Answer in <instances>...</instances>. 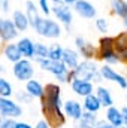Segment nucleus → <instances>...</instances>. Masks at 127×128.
I'll list each match as a JSON object with an SVG mask.
<instances>
[{"label":"nucleus","mask_w":127,"mask_h":128,"mask_svg":"<svg viewBox=\"0 0 127 128\" xmlns=\"http://www.w3.org/2000/svg\"><path fill=\"white\" fill-rule=\"evenodd\" d=\"M63 100H61V86L58 82H49L45 85V94L40 98V109L42 113L46 115L52 110L63 109Z\"/></svg>","instance_id":"1"},{"label":"nucleus","mask_w":127,"mask_h":128,"mask_svg":"<svg viewBox=\"0 0 127 128\" xmlns=\"http://www.w3.org/2000/svg\"><path fill=\"white\" fill-rule=\"evenodd\" d=\"M34 61L39 64V67L43 72L51 73L60 85L61 84H69V72L70 70L66 67V64L63 61H55V60H51V58H34Z\"/></svg>","instance_id":"2"},{"label":"nucleus","mask_w":127,"mask_h":128,"mask_svg":"<svg viewBox=\"0 0 127 128\" xmlns=\"http://www.w3.org/2000/svg\"><path fill=\"white\" fill-rule=\"evenodd\" d=\"M33 30L37 33L39 36L45 37V39H58L63 33V28L60 26L58 21L51 20V18H39V21L36 22V26L33 27Z\"/></svg>","instance_id":"3"},{"label":"nucleus","mask_w":127,"mask_h":128,"mask_svg":"<svg viewBox=\"0 0 127 128\" xmlns=\"http://www.w3.org/2000/svg\"><path fill=\"white\" fill-rule=\"evenodd\" d=\"M12 74L18 82H27L34 76V66L30 58H21L20 61L14 63L12 66Z\"/></svg>","instance_id":"4"},{"label":"nucleus","mask_w":127,"mask_h":128,"mask_svg":"<svg viewBox=\"0 0 127 128\" xmlns=\"http://www.w3.org/2000/svg\"><path fill=\"white\" fill-rule=\"evenodd\" d=\"M23 115H24V110L17 100H14L12 97H0V116L18 119Z\"/></svg>","instance_id":"5"},{"label":"nucleus","mask_w":127,"mask_h":128,"mask_svg":"<svg viewBox=\"0 0 127 128\" xmlns=\"http://www.w3.org/2000/svg\"><path fill=\"white\" fill-rule=\"evenodd\" d=\"M99 70H100V67L97 66V63H96L94 60H82L81 63L72 70V73H73V78L91 80L93 76Z\"/></svg>","instance_id":"6"},{"label":"nucleus","mask_w":127,"mask_h":128,"mask_svg":"<svg viewBox=\"0 0 127 128\" xmlns=\"http://www.w3.org/2000/svg\"><path fill=\"white\" fill-rule=\"evenodd\" d=\"M52 15L55 16V20H57L60 24H63L64 27L67 28V32H69V28H70V26H72V22H73V12H72V8H70L69 4H66V3L54 4V6H52Z\"/></svg>","instance_id":"7"},{"label":"nucleus","mask_w":127,"mask_h":128,"mask_svg":"<svg viewBox=\"0 0 127 128\" xmlns=\"http://www.w3.org/2000/svg\"><path fill=\"white\" fill-rule=\"evenodd\" d=\"M75 46H76V51L79 52V55L84 60H94L99 55V48L94 46L91 42H87L81 36L75 37Z\"/></svg>","instance_id":"8"},{"label":"nucleus","mask_w":127,"mask_h":128,"mask_svg":"<svg viewBox=\"0 0 127 128\" xmlns=\"http://www.w3.org/2000/svg\"><path fill=\"white\" fill-rule=\"evenodd\" d=\"M100 73H102V76H103L105 80L115 82L121 90H127V78L124 76V74L118 73L112 66H109V64H103V66L100 67Z\"/></svg>","instance_id":"9"},{"label":"nucleus","mask_w":127,"mask_h":128,"mask_svg":"<svg viewBox=\"0 0 127 128\" xmlns=\"http://www.w3.org/2000/svg\"><path fill=\"white\" fill-rule=\"evenodd\" d=\"M63 112L67 116V119H70L73 122H78L85 110H84L82 103H79L78 100H73V98H67L63 103Z\"/></svg>","instance_id":"10"},{"label":"nucleus","mask_w":127,"mask_h":128,"mask_svg":"<svg viewBox=\"0 0 127 128\" xmlns=\"http://www.w3.org/2000/svg\"><path fill=\"white\" fill-rule=\"evenodd\" d=\"M70 90L75 96L81 97V98H85L90 94H94L96 88L94 84L91 80H85V79H78L75 78L72 82H70Z\"/></svg>","instance_id":"11"},{"label":"nucleus","mask_w":127,"mask_h":128,"mask_svg":"<svg viewBox=\"0 0 127 128\" xmlns=\"http://www.w3.org/2000/svg\"><path fill=\"white\" fill-rule=\"evenodd\" d=\"M18 30L14 24L12 20L8 18H2L0 16V40L5 43H9L12 40H15L18 37Z\"/></svg>","instance_id":"12"},{"label":"nucleus","mask_w":127,"mask_h":128,"mask_svg":"<svg viewBox=\"0 0 127 128\" xmlns=\"http://www.w3.org/2000/svg\"><path fill=\"white\" fill-rule=\"evenodd\" d=\"M73 10L81 18H85V20H93L97 15V10H96L94 4L91 2H88V0H78L73 4Z\"/></svg>","instance_id":"13"},{"label":"nucleus","mask_w":127,"mask_h":128,"mask_svg":"<svg viewBox=\"0 0 127 128\" xmlns=\"http://www.w3.org/2000/svg\"><path fill=\"white\" fill-rule=\"evenodd\" d=\"M99 60H102L105 64L115 66V64L123 63V55L115 49V48H108V49H99Z\"/></svg>","instance_id":"14"},{"label":"nucleus","mask_w":127,"mask_h":128,"mask_svg":"<svg viewBox=\"0 0 127 128\" xmlns=\"http://www.w3.org/2000/svg\"><path fill=\"white\" fill-rule=\"evenodd\" d=\"M105 119L112 124L114 127H123L124 125V118H123V112L120 107H117L115 104L108 107L105 110Z\"/></svg>","instance_id":"15"},{"label":"nucleus","mask_w":127,"mask_h":128,"mask_svg":"<svg viewBox=\"0 0 127 128\" xmlns=\"http://www.w3.org/2000/svg\"><path fill=\"white\" fill-rule=\"evenodd\" d=\"M2 54H3V57L9 61V63H17V61H20L21 58H23V55H21V52H20V49H18V45L17 43H5V46H3V49H2Z\"/></svg>","instance_id":"16"},{"label":"nucleus","mask_w":127,"mask_h":128,"mask_svg":"<svg viewBox=\"0 0 127 128\" xmlns=\"http://www.w3.org/2000/svg\"><path fill=\"white\" fill-rule=\"evenodd\" d=\"M34 43H36V42H33L32 39H29V37H23V39H20V40L17 42L18 49H20L23 58L34 60V57H36V55H34Z\"/></svg>","instance_id":"17"},{"label":"nucleus","mask_w":127,"mask_h":128,"mask_svg":"<svg viewBox=\"0 0 127 128\" xmlns=\"http://www.w3.org/2000/svg\"><path fill=\"white\" fill-rule=\"evenodd\" d=\"M61 61L66 64V67L69 70H73L78 64L81 63V55L76 49H70V48H64V52H63V58Z\"/></svg>","instance_id":"18"},{"label":"nucleus","mask_w":127,"mask_h":128,"mask_svg":"<svg viewBox=\"0 0 127 128\" xmlns=\"http://www.w3.org/2000/svg\"><path fill=\"white\" fill-rule=\"evenodd\" d=\"M12 21H14V24H15V27H17L18 32H27L29 27H32L27 14L23 12V10H20V9H17V10L12 12Z\"/></svg>","instance_id":"19"},{"label":"nucleus","mask_w":127,"mask_h":128,"mask_svg":"<svg viewBox=\"0 0 127 128\" xmlns=\"http://www.w3.org/2000/svg\"><path fill=\"white\" fill-rule=\"evenodd\" d=\"M94 94L99 97V100H100V103H102V106H103L105 109H108V107H111V106L115 104L114 97H112V94H111V91H109L106 86H103V85H97Z\"/></svg>","instance_id":"20"},{"label":"nucleus","mask_w":127,"mask_h":128,"mask_svg":"<svg viewBox=\"0 0 127 128\" xmlns=\"http://www.w3.org/2000/svg\"><path fill=\"white\" fill-rule=\"evenodd\" d=\"M33 98H37V100H40L43 94H45V86L39 82V80H36V79H30V80H27L26 82V88H24Z\"/></svg>","instance_id":"21"},{"label":"nucleus","mask_w":127,"mask_h":128,"mask_svg":"<svg viewBox=\"0 0 127 128\" xmlns=\"http://www.w3.org/2000/svg\"><path fill=\"white\" fill-rule=\"evenodd\" d=\"M82 106H84V110L85 112H91V113H99L100 109L103 107L99 97L96 94H90L87 96L85 98H82Z\"/></svg>","instance_id":"22"},{"label":"nucleus","mask_w":127,"mask_h":128,"mask_svg":"<svg viewBox=\"0 0 127 128\" xmlns=\"http://www.w3.org/2000/svg\"><path fill=\"white\" fill-rule=\"evenodd\" d=\"M99 118L97 113H91V112H84L81 119L76 122V128H96Z\"/></svg>","instance_id":"23"},{"label":"nucleus","mask_w":127,"mask_h":128,"mask_svg":"<svg viewBox=\"0 0 127 128\" xmlns=\"http://www.w3.org/2000/svg\"><path fill=\"white\" fill-rule=\"evenodd\" d=\"M111 10L120 18H127V2L126 0H111Z\"/></svg>","instance_id":"24"},{"label":"nucleus","mask_w":127,"mask_h":128,"mask_svg":"<svg viewBox=\"0 0 127 128\" xmlns=\"http://www.w3.org/2000/svg\"><path fill=\"white\" fill-rule=\"evenodd\" d=\"M26 14H27V16H29L30 26H32V28H33V27L36 26V22L39 21L40 15H39V9L36 8V4L33 3L32 0H27V2H26Z\"/></svg>","instance_id":"25"},{"label":"nucleus","mask_w":127,"mask_h":128,"mask_svg":"<svg viewBox=\"0 0 127 128\" xmlns=\"http://www.w3.org/2000/svg\"><path fill=\"white\" fill-rule=\"evenodd\" d=\"M114 45H115V49L121 55L126 52L127 51V30L118 33L117 36H114Z\"/></svg>","instance_id":"26"},{"label":"nucleus","mask_w":127,"mask_h":128,"mask_svg":"<svg viewBox=\"0 0 127 128\" xmlns=\"http://www.w3.org/2000/svg\"><path fill=\"white\" fill-rule=\"evenodd\" d=\"M14 94H15V92H14L12 84H11L6 78L0 76V97H12Z\"/></svg>","instance_id":"27"},{"label":"nucleus","mask_w":127,"mask_h":128,"mask_svg":"<svg viewBox=\"0 0 127 128\" xmlns=\"http://www.w3.org/2000/svg\"><path fill=\"white\" fill-rule=\"evenodd\" d=\"M63 52H64V48L58 43H52L49 46V52H48V58L51 60H55V61H61L63 58Z\"/></svg>","instance_id":"28"},{"label":"nucleus","mask_w":127,"mask_h":128,"mask_svg":"<svg viewBox=\"0 0 127 128\" xmlns=\"http://www.w3.org/2000/svg\"><path fill=\"white\" fill-rule=\"evenodd\" d=\"M48 52H49V46L40 42L34 43V55H36L34 58H48Z\"/></svg>","instance_id":"29"},{"label":"nucleus","mask_w":127,"mask_h":128,"mask_svg":"<svg viewBox=\"0 0 127 128\" xmlns=\"http://www.w3.org/2000/svg\"><path fill=\"white\" fill-rule=\"evenodd\" d=\"M15 97H17V101H18V103L21 101V103H24V104H32V101L34 100V98H33V97L26 91V90H24V91H21V92H17Z\"/></svg>","instance_id":"30"},{"label":"nucleus","mask_w":127,"mask_h":128,"mask_svg":"<svg viewBox=\"0 0 127 128\" xmlns=\"http://www.w3.org/2000/svg\"><path fill=\"white\" fill-rule=\"evenodd\" d=\"M96 27H97L99 32H102L103 34H106L108 30H109L108 20H105V18H97V20H96Z\"/></svg>","instance_id":"31"},{"label":"nucleus","mask_w":127,"mask_h":128,"mask_svg":"<svg viewBox=\"0 0 127 128\" xmlns=\"http://www.w3.org/2000/svg\"><path fill=\"white\" fill-rule=\"evenodd\" d=\"M39 8L46 16L52 14V6H49V0H39Z\"/></svg>","instance_id":"32"},{"label":"nucleus","mask_w":127,"mask_h":128,"mask_svg":"<svg viewBox=\"0 0 127 128\" xmlns=\"http://www.w3.org/2000/svg\"><path fill=\"white\" fill-rule=\"evenodd\" d=\"M2 128H17V119H14V118H5Z\"/></svg>","instance_id":"33"},{"label":"nucleus","mask_w":127,"mask_h":128,"mask_svg":"<svg viewBox=\"0 0 127 128\" xmlns=\"http://www.w3.org/2000/svg\"><path fill=\"white\" fill-rule=\"evenodd\" d=\"M96 128H118V127H114V125L109 124L106 119H99L97 124H96Z\"/></svg>","instance_id":"34"},{"label":"nucleus","mask_w":127,"mask_h":128,"mask_svg":"<svg viewBox=\"0 0 127 128\" xmlns=\"http://www.w3.org/2000/svg\"><path fill=\"white\" fill-rule=\"evenodd\" d=\"M9 9H11V2L9 0H0V10L5 12V14H8Z\"/></svg>","instance_id":"35"},{"label":"nucleus","mask_w":127,"mask_h":128,"mask_svg":"<svg viewBox=\"0 0 127 128\" xmlns=\"http://www.w3.org/2000/svg\"><path fill=\"white\" fill-rule=\"evenodd\" d=\"M34 128H52V127H51V124L43 118V119H40V121H37V122H36Z\"/></svg>","instance_id":"36"},{"label":"nucleus","mask_w":127,"mask_h":128,"mask_svg":"<svg viewBox=\"0 0 127 128\" xmlns=\"http://www.w3.org/2000/svg\"><path fill=\"white\" fill-rule=\"evenodd\" d=\"M17 128H34L32 124L26 122V121H17Z\"/></svg>","instance_id":"37"},{"label":"nucleus","mask_w":127,"mask_h":128,"mask_svg":"<svg viewBox=\"0 0 127 128\" xmlns=\"http://www.w3.org/2000/svg\"><path fill=\"white\" fill-rule=\"evenodd\" d=\"M121 112H123V118H124V125L127 127V106L121 107Z\"/></svg>","instance_id":"38"},{"label":"nucleus","mask_w":127,"mask_h":128,"mask_svg":"<svg viewBox=\"0 0 127 128\" xmlns=\"http://www.w3.org/2000/svg\"><path fill=\"white\" fill-rule=\"evenodd\" d=\"M76 2H78V0H63V3L69 4V6H73V4H75Z\"/></svg>","instance_id":"39"},{"label":"nucleus","mask_w":127,"mask_h":128,"mask_svg":"<svg viewBox=\"0 0 127 128\" xmlns=\"http://www.w3.org/2000/svg\"><path fill=\"white\" fill-rule=\"evenodd\" d=\"M123 63H124V64L127 66V51L124 52V54H123Z\"/></svg>","instance_id":"40"},{"label":"nucleus","mask_w":127,"mask_h":128,"mask_svg":"<svg viewBox=\"0 0 127 128\" xmlns=\"http://www.w3.org/2000/svg\"><path fill=\"white\" fill-rule=\"evenodd\" d=\"M51 3H54V4H58V3H63V0H49Z\"/></svg>","instance_id":"41"},{"label":"nucleus","mask_w":127,"mask_h":128,"mask_svg":"<svg viewBox=\"0 0 127 128\" xmlns=\"http://www.w3.org/2000/svg\"><path fill=\"white\" fill-rule=\"evenodd\" d=\"M3 121H5V118H3V116H0V128H2V125H3Z\"/></svg>","instance_id":"42"},{"label":"nucleus","mask_w":127,"mask_h":128,"mask_svg":"<svg viewBox=\"0 0 127 128\" xmlns=\"http://www.w3.org/2000/svg\"><path fill=\"white\" fill-rule=\"evenodd\" d=\"M123 24H124V27L127 28V18H124V20H123Z\"/></svg>","instance_id":"43"},{"label":"nucleus","mask_w":127,"mask_h":128,"mask_svg":"<svg viewBox=\"0 0 127 128\" xmlns=\"http://www.w3.org/2000/svg\"><path fill=\"white\" fill-rule=\"evenodd\" d=\"M3 72H5V67H3V66L0 64V73H3Z\"/></svg>","instance_id":"44"},{"label":"nucleus","mask_w":127,"mask_h":128,"mask_svg":"<svg viewBox=\"0 0 127 128\" xmlns=\"http://www.w3.org/2000/svg\"><path fill=\"white\" fill-rule=\"evenodd\" d=\"M118 128H127V127H126V125H123V127H118Z\"/></svg>","instance_id":"45"},{"label":"nucleus","mask_w":127,"mask_h":128,"mask_svg":"<svg viewBox=\"0 0 127 128\" xmlns=\"http://www.w3.org/2000/svg\"><path fill=\"white\" fill-rule=\"evenodd\" d=\"M126 106H127V94H126Z\"/></svg>","instance_id":"46"}]
</instances>
